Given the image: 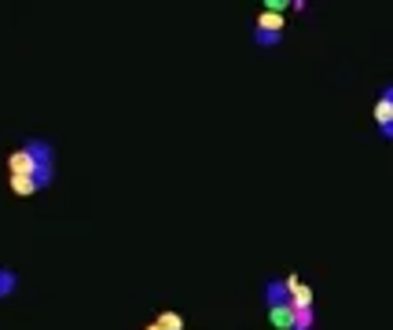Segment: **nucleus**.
<instances>
[{
	"mask_svg": "<svg viewBox=\"0 0 393 330\" xmlns=\"http://www.w3.org/2000/svg\"><path fill=\"white\" fill-rule=\"evenodd\" d=\"M254 44H257V48H276V44L283 40V33H276V30H261V26H254Z\"/></svg>",
	"mask_w": 393,
	"mask_h": 330,
	"instance_id": "nucleus-5",
	"label": "nucleus"
},
{
	"mask_svg": "<svg viewBox=\"0 0 393 330\" xmlns=\"http://www.w3.org/2000/svg\"><path fill=\"white\" fill-rule=\"evenodd\" d=\"M41 165H55V150H52V143H48V140H41V136L23 140V143L11 150V158H8V169H11V172H26V176H33Z\"/></svg>",
	"mask_w": 393,
	"mask_h": 330,
	"instance_id": "nucleus-1",
	"label": "nucleus"
},
{
	"mask_svg": "<svg viewBox=\"0 0 393 330\" xmlns=\"http://www.w3.org/2000/svg\"><path fill=\"white\" fill-rule=\"evenodd\" d=\"M144 330H162V326H158V323H147V326H144Z\"/></svg>",
	"mask_w": 393,
	"mask_h": 330,
	"instance_id": "nucleus-13",
	"label": "nucleus"
},
{
	"mask_svg": "<svg viewBox=\"0 0 393 330\" xmlns=\"http://www.w3.org/2000/svg\"><path fill=\"white\" fill-rule=\"evenodd\" d=\"M305 8H309V4H305V0H291V11H294V15H301Z\"/></svg>",
	"mask_w": 393,
	"mask_h": 330,
	"instance_id": "nucleus-12",
	"label": "nucleus"
},
{
	"mask_svg": "<svg viewBox=\"0 0 393 330\" xmlns=\"http://www.w3.org/2000/svg\"><path fill=\"white\" fill-rule=\"evenodd\" d=\"M313 326H316V312H313V308H294L291 330H313Z\"/></svg>",
	"mask_w": 393,
	"mask_h": 330,
	"instance_id": "nucleus-9",
	"label": "nucleus"
},
{
	"mask_svg": "<svg viewBox=\"0 0 393 330\" xmlns=\"http://www.w3.org/2000/svg\"><path fill=\"white\" fill-rule=\"evenodd\" d=\"M162 330H184V319L177 316V312H158V319H155Z\"/></svg>",
	"mask_w": 393,
	"mask_h": 330,
	"instance_id": "nucleus-11",
	"label": "nucleus"
},
{
	"mask_svg": "<svg viewBox=\"0 0 393 330\" xmlns=\"http://www.w3.org/2000/svg\"><path fill=\"white\" fill-rule=\"evenodd\" d=\"M375 125H379V132H382L386 125H393V103H389L386 96H379V103H375Z\"/></svg>",
	"mask_w": 393,
	"mask_h": 330,
	"instance_id": "nucleus-7",
	"label": "nucleus"
},
{
	"mask_svg": "<svg viewBox=\"0 0 393 330\" xmlns=\"http://www.w3.org/2000/svg\"><path fill=\"white\" fill-rule=\"evenodd\" d=\"M287 297H291V290H287V282H283V279H269L265 286H261V301H265V308L287 304Z\"/></svg>",
	"mask_w": 393,
	"mask_h": 330,
	"instance_id": "nucleus-2",
	"label": "nucleus"
},
{
	"mask_svg": "<svg viewBox=\"0 0 393 330\" xmlns=\"http://www.w3.org/2000/svg\"><path fill=\"white\" fill-rule=\"evenodd\" d=\"M269 319H272L276 330H291V323H294V308H291V301H287V304H272V308H269Z\"/></svg>",
	"mask_w": 393,
	"mask_h": 330,
	"instance_id": "nucleus-3",
	"label": "nucleus"
},
{
	"mask_svg": "<svg viewBox=\"0 0 393 330\" xmlns=\"http://www.w3.org/2000/svg\"><path fill=\"white\" fill-rule=\"evenodd\" d=\"M287 301H291V308H313V290H309L305 282H298Z\"/></svg>",
	"mask_w": 393,
	"mask_h": 330,
	"instance_id": "nucleus-6",
	"label": "nucleus"
},
{
	"mask_svg": "<svg viewBox=\"0 0 393 330\" xmlns=\"http://www.w3.org/2000/svg\"><path fill=\"white\" fill-rule=\"evenodd\" d=\"M18 290V275L11 268H0V301H8Z\"/></svg>",
	"mask_w": 393,
	"mask_h": 330,
	"instance_id": "nucleus-8",
	"label": "nucleus"
},
{
	"mask_svg": "<svg viewBox=\"0 0 393 330\" xmlns=\"http://www.w3.org/2000/svg\"><path fill=\"white\" fill-rule=\"evenodd\" d=\"M11 191H15V194H23V198L37 194V184H33V176H26V172H11Z\"/></svg>",
	"mask_w": 393,
	"mask_h": 330,
	"instance_id": "nucleus-4",
	"label": "nucleus"
},
{
	"mask_svg": "<svg viewBox=\"0 0 393 330\" xmlns=\"http://www.w3.org/2000/svg\"><path fill=\"white\" fill-rule=\"evenodd\" d=\"M257 26H261V30H276V33H283V26H287V22H283V15L261 11V15H257Z\"/></svg>",
	"mask_w": 393,
	"mask_h": 330,
	"instance_id": "nucleus-10",
	"label": "nucleus"
}]
</instances>
